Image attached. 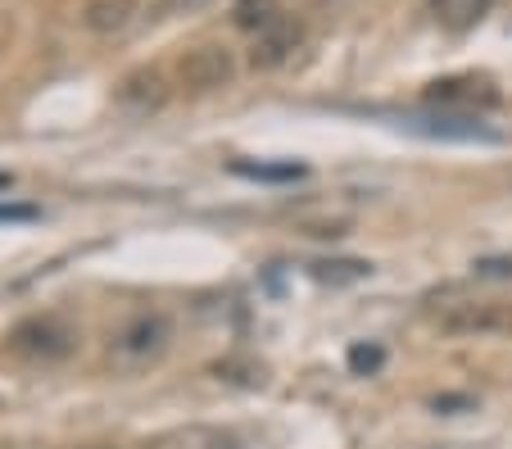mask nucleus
<instances>
[{
	"instance_id": "1",
	"label": "nucleus",
	"mask_w": 512,
	"mask_h": 449,
	"mask_svg": "<svg viewBox=\"0 0 512 449\" xmlns=\"http://www.w3.org/2000/svg\"><path fill=\"white\" fill-rule=\"evenodd\" d=\"M168 345H173V327H168L164 313H136L109 336V363L123 372L155 368L168 354Z\"/></svg>"
},
{
	"instance_id": "2",
	"label": "nucleus",
	"mask_w": 512,
	"mask_h": 449,
	"mask_svg": "<svg viewBox=\"0 0 512 449\" xmlns=\"http://www.w3.org/2000/svg\"><path fill=\"white\" fill-rule=\"evenodd\" d=\"M10 345L14 354H23V359H41V363H55V359H68L73 354V345H78V332L64 323V318H28V323H19L10 332Z\"/></svg>"
},
{
	"instance_id": "3",
	"label": "nucleus",
	"mask_w": 512,
	"mask_h": 449,
	"mask_svg": "<svg viewBox=\"0 0 512 449\" xmlns=\"http://www.w3.org/2000/svg\"><path fill=\"white\" fill-rule=\"evenodd\" d=\"M440 332L449 336H508L512 341V300H467L440 313Z\"/></svg>"
},
{
	"instance_id": "4",
	"label": "nucleus",
	"mask_w": 512,
	"mask_h": 449,
	"mask_svg": "<svg viewBox=\"0 0 512 449\" xmlns=\"http://www.w3.org/2000/svg\"><path fill=\"white\" fill-rule=\"evenodd\" d=\"M426 100L449 114H476V109L499 105V87L481 73H458V78H440L426 87Z\"/></svg>"
},
{
	"instance_id": "5",
	"label": "nucleus",
	"mask_w": 512,
	"mask_h": 449,
	"mask_svg": "<svg viewBox=\"0 0 512 449\" xmlns=\"http://www.w3.org/2000/svg\"><path fill=\"white\" fill-rule=\"evenodd\" d=\"M177 73H182V87L191 91H218L236 78V59L227 46H195L182 55Z\"/></svg>"
},
{
	"instance_id": "6",
	"label": "nucleus",
	"mask_w": 512,
	"mask_h": 449,
	"mask_svg": "<svg viewBox=\"0 0 512 449\" xmlns=\"http://www.w3.org/2000/svg\"><path fill=\"white\" fill-rule=\"evenodd\" d=\"M300 41H304V23H300V19H286V14H281L272 28H263L259 37H254L250 64H254V69H263V73H268V69H281V64H286V59L300 50Z\"/></svg>"
},
{
	"instance_id": "7",
	"label": "nucleus",
	"mask_w": 512,
	"mask_h": 449,
	"mask_svg": "<svg viewBox=\"0 0 512 449\" xmlns=\"http://www.w3.org/2000/svg\"><path fill=\"white\" fill-rule=\"evenodd\" d=\"M408 132H422V137H440V141H503L499 132L481 123V118L467 114H440V118H404Z\"/></svg>"
},
{
	"instance_id": "8",
	"label": "nucleus",
	"mask_w": 512,
	"mask_h": 449,
	"mask_svg": "<svg viewBox=\"0 0 512 449\" xmlns=\"http://www.w3.org/2000/svg\"><path fill=\"white\" fill-rule=\"evenodd\" d=\"M118 105L132 109V114H155L168 105V82L155 69H136L118 82Z\"/></svg>"
},
{
	"instance_id": "9",
	"label": "nucleus",
	"mask_w": 512,
	"mask_h": 449,
	"mask_svg": "<svg viewBox=\"0 0 512 449\" xmlns=\"http://www.w3.org/2000/svg\"><path fill=\"white\" fill-rule=\"evenodd\" d=\"M141 449H241V440L223 427H200V422H191V427L164 431V436H155Z\"/></svg>"
},
{
	"instance_id": "10",
	"label": "nucleus",
	"mask_w": 512,
	"mask_h": 449,
	"mask_svg": "<svg viewBox=\"0 0 512 449\" xmlns=\"http://www.w3.org/2000/svg\"><path fill=\"white\" fill-rule=\"evenodd\" d=\"M490 5L494 0H431L440 28H449V32H472L490 14Z\"/></svg>"
},
{
	"instance_id": "11",
	"label": "nucleus",
	"mask_w": 512,
	"mask_h": 449,
	"mask_svg": "<svg viewBox=\"0 0 512 449\" xmlns=\"http://www.w3.org/2000/svg\"><path fill=\"white\" fill-rule=\"evenodd\" d=\"M132 14H136V0H87L82 23H87L91 32H118Z\"/></svg>"
},
{
	"instance_id": "12",
	"label": "nucleus",
	"mask_w": 512,
	"mask_h": 449,
	"mask_svg": "<svg viewBox=\"0 0 512 449\" xmlns=\"http://www.w3.org/2000/svg\"><path fill=\"white\" fill-rule=\"evenodd\" d=\"M309 273H313V282L349 286V282H363V277H372V264H368V259H313Z\"/></svg>"
},
{
	"instance_id": "13",
	"label": "nucleus",
	"mask_w": 512,
	"mask_h": 449,
	"mask_svg": "<svg viewBox=\"0 0 512 449\" xmlns=\"http://www.w3.org/2000/svg\"><path fill=\"white\" fill-rule=\"evenodd\" d=\"M277 19H281V0H236L232 5V23L241 32H254V37L263 28H272Z\"/></svg>"
},
{
	"instance_id": "14",
	"label": "nucleus",
	"mask_w": 512,
	"mask_h": 449,
	"mask_svg": "<svg viewBox=\"0 0 512 449\" xmlns=\"http://www.w3.org/2000/svg\"><path fill=\"white\" fill-rule=\"evenodd\" d=\"M232 173L236 177H250V182H300L309 177V168L286 159V164H254V159H232Z\"/></svg>"
},
{
	"instance_id": "15",
	"label": "nucleus",
	"mask_w": 512,
	"mask_h": 449,
	"mask_svg": "<svg viewBox=\"0 0 512 449\" xmlns=\"http://www.w3.org/2000/svg\"><path fill=\"white\" fill-rule=\"evenodd\" d=\"M345 368L354 372V377H377V372L386 368V345L381 341H354L345 350Z\"/></svg>"
},
{
	"instance_id": "16",
	"label": "nucleus",
	"mask_w": 512,
	"mask_h": 449,
	"mask_svg": "<svg viewBox=\"0 0 512 449\" xmlns=\"http://www.w3.org/2000/svg\"><path fill=\"white\" fill-rule=\"evenodd\" d=\"M213 372L227 381H241V386H263V368L259 363H241V359H223V363H213Z\"/></svg>"
},
{
	"instance_id": "17",
	"label": "nucleus",
	"mask_w": 512,
	"mask_h": 449,
	"mask_svg": "<svg viewBox=\"0 0 512 449\" xmlns=\"http://www.w3.org/2000/svg\"><path fill=\"white\" fill-rule=\"evenodd\" d=\"M472 273L485 277V282H512V259L508 254H490V259H476Z\"/></svg>"
},
{
	"instance_id": "18",
	"label": "nucleus",
	"mask_w": 512,
	"mask_h": 449,
	"mask_svg": "<svg viewBox=\"0 0 512 449\" xmlns=\"http://www.w3.org/2000/svg\"><path fill=\"white\" fill-rule=\"evenodd\" d=\"M426 404H431L435 413H445V418H458V413H476V400H472V395H454V391L431 395Z\"/></svg>"
},
{
	"instance_id": "19",
	"label": "nucleus",
	"mask_w": 512,
	"mask_h": 449,
	"mask_svg": "<svg viewBox=\"0 0 512 449\" xmlns=\"http://www.w3.org/2000/svg\"><path fill=\"white\" fill-rule=\"evenodd\" d=\"M41 209L37 205H0V223H37Z\"/></svg>"
},
{
	"instance_id": "20",
	"label": "nucleus",
	"mask_w": 512,
	"mask_h": 449,
	"mask_svg": "<svg viewBox=\"0 0 512 449\" xmlns=\"http://www.w3.org/2000/svg\"><path fill=\"white\" fill-rule=\"evenodd\" d=\"M213 0H164V14H200Z\"/></svg>"
},
{
	"instance_id": "21",
	"label": "nucleus",
	"mask_w": 512,
	"mask_h": 449,
	"mask_svg": "<svg viewBox=\"0 0 512 449\" xmlns=\"http://www.w3.org/2000/svg\"><path fill=\"white\" fill-rule=\"evenodd\" d=\"M327 5H349V0H327Z\"/></svg>"
},
{
	"instance_id": "22",
	"label": "nucleus",
	"mask_w": 512,
	"mask_h": 449,
	"mask_svg": "<svg viewBox=\"0 0 512 449\" xmlns=\"http://www.w3.org/2000/svg\"><path fill=\"white\" fill-rule=\"evenodd\" d=\"M87 449H109V445H87Z\"/></svg>"
}]
</instances>
